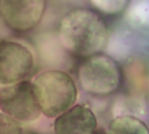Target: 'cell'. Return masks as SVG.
I'll return each mask as SVG.
<instances>
[{"mask_svg": "<svg viewBox=\"0 0 149 134\" xmlns=\"http://www.w3.org/2000/svg\"><path fill=\"white\" fill-rule=\"evenodd\" d=\"M77 77L81 90L95 97L109 96L116 92L121 84L119 64L100 52L85 57L78 66Z\"/></svg>", "mask_w": 149, "mask_h": 134, "instance_id": "cell-3", "label": "cell"}, {"mask_svg": "<svg viewBox=\"0 0 149 134\" xmlns=\"http://www.w3.org/2000/svg\"><path fill=\"white\" fill-rule=\"evenodd\" d=\"M47 0H0V17L12 30L34 29L42 20Z\"/></svg>", "mask_w": 149, "mask_h": 134, "instance_id": "cell-6", "label": "cell"}, {"mask_svg": "<svg viewBox=\"0 0 149 134\" xmlns=\"http://www.w3.org/2000/svg\"><path fill=\"white\" fill-rule=\"evenodd\" d=\"M58 40L69 54L85 58L105 48L108 27L97 12L74 8L62 17L58 24Z\"/></svg>", "mask_w": 149, "mask_h": 134, "instance_id": "cell-1", "label": "cell"}, {"mask_svg": "<svg viewBox=\"0 0 149 134\" xmlns=\"http://www.w3.org/2000/svg\"><path fill=\"white\" fill-rule=\"evenodd\" d=\"M41 112L47 118H56L77 100V85L73 78L62 70L40 72L33 82Z\"/></svg>", "mask_w": 149, "mask_h": 134, "instance_id": "cell-2", "label": "cell"}, {"mask_svg": "<svg viewBox=\"0 0 149 134\" xmlns=\"http://www.w3.org/2000/svg\"><path fill=\"white\" fill-rule=\"evenodd\" d=\"M98 126L95 114L84 104L70 106L55 118L54 132L57 134H92Z\"/></svg>", "mask_w": 149, "mask_h": 134, "instance_id": "cell-7", "label": "cell"}, {"mask_svg": "<svg viewBox=\"0 0 149 134\" xmlns=\"http://www.w3.org/2000/svg\"><path fill=\"white\" fill-rule=\"evenodd\" d=\"M108 133L126 134V133H140L149 134V128L144 121L132 115H121L114 118L108 125Z\"/></svg>", "mask_w": 149, "mask_h": 134, "instance_id": "cell-8", "label": "cell"}, {"mask_svg": "<svg viewBox=\"0 0 149 134\" xmlns=\"http://www.w3.org/2000/svg\"><path fill=\"white\" fill-rule=\"evenodd\" d=\"M22 132L23 128L16 119L0 112V134H19Z\"/></svg>", "mask_w": 149, "mask_h": 134, "instance_id": "cell-10", "label": "cell"}, {"mask_svg": "<svg viewBox=\"0 0 149 134\" xmlns=\"http://www.w3.org/2000/svg\"><path fill=\"white\" fill-rule=\"evenodd\" d=\"M35 68L33 52L24 44L2 40L0 41V84H12L28 78Z\"/></svg>", "mask_w": 149, "mask_h": 134, "instance_id": "cell-5", "label": "cell"}, {"mask_svg": "<svg viewBox=\"0 0 149 134\" xmlns=\"http://www.w3.org/2000/svg\"><path fill=\"white\" fill-rule=\"evenodd\" d=\"M0 111L17 121L30 122L41 115L33 82L22 79L0 87Z\"/></svg>", "mask_w": 149, "mask_h": 134, "instance_id": "cell-4", "label": "cell"}, {"mask_svg": "<svg viewBox=\"0 0 149 134\" xmlns=\"http://www.w3.org/2000/svg\"><path fill=\"white\" fill-rule=\"evenodd\" d=\"M91 5L100 13L114 16L121 14L128 6L130 0H88Z\"/></svg>", "mask_w": 149, "mask_h": 134, "instance_id": "cell-9", "label": "cell"}]
</instances>
